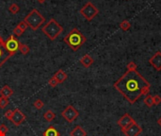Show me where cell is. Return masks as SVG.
<instances>
[{
  "mask_svg": "<svg viewBox=\"0 0 161 136\" xmlns=\"http://www.w3.org/2000/svg\"><path fill=\"white\" fill-rule=\"evenodd\" d=\"M113 87L131 104L136 103L142 96L150 92L151 83L137 70H127Z\"/></svg>",
  "mask_w": 161,
  "mask_h": 136,
  "instance_id": "cell-1",
  "label": "cell"
},
{
  "mask_svg": "<svg viewBox=\"0 0 161 136\" xmlns=\"http://www.w3.org/2000/svg\"><path fill=\"white\" fill-rule=\"evenodd\" d=\"M64 43L73 51H77L87 42V38L79 31L78 28H73L63 39Z\"/></svg>",
  "mask_w": 161,
  "mask_h": 136,
  "instance_id": "cell-2",
  "label": "cell"
},
{
  "mask_svg": "<svg viewBox=\"0 0 161 136\" xmlns=\"http://www.w3.org/2000/svg\"><path fill=\"white\" fill-rule=\"evenodd\" d=\"M41 31L47 38H49V40L54 41L63 31V27L61 26V24H58L56 19L51 18L41 27Z\"/></svg>",
  "mask_w": 161,
  "mask_h": 136,
  "instance_id": "cell-3",
  "label": "cell"
},
{
  "mask_svg": "<svg viewBox=\"0 0 161 136\" xmlns=\"http://www.w3.org/2000/svg\"><path fill=\"white\" fill-rule=\"evenodd\" d=\"M24 21L29 27L35 31V30H37L45 23V18L43 17V15L37 9H33L25 17Z\"/></svg>",
  "mask_w": 161,
  "mask_h": 136,
  "instance_id": "cell-4",
  "label": "cell"
},
{
  "mask_svg": "<svg viewBox=\"0 0 161 136\" xmlns=\"http://www.w3.org/2000/svg\"><path fill=\"white\" fill-rule=\"evenodd\" d=\"M79 12L86 20L92 21L94 17H96L98 15L99 10L98 8H96V6H94L92 2L89 1L80 9Z\"/></svg>",
  "mask_w": 161,
  "mask_h": 136,
  "instance_id": "cell-5",
  "label": "cell"
},
{
  "mask_svg": "<svg viewBox=\"0 0 161 136\" xmlns=\"http://www.w3.org/2000/svg\"><path fill=\"white\" fill-rule=\"evenodd\" d=\"M4 47L7 49V51L13 56L14 54H16L17 51H19V47H20V42L15 38L14 35H10L7 41L4 42Z\"/></svg>",
  "mask_w": 161,
  "mask_h": 136,
  "instance_id": "cell-6",
  "label": "cell"
},
{
  "mask_svg": "<svg viewBox=\"0 0 161 136\" xmlns=\"http://www.w3.org/2000/svg\"><path fill=\"white\" fill-rule=\"evenodd\" d=\"M61 115L66 121H68L69 123H73L79 116V113L74 106L68 105L67 107L61 112Z\"/></svg>",
  "mask_w": 161,
  "mask_h": 136,
  "instance_id": "cell-7",
  "label": "cell"
},
{
  "mask_svg": "<svg viewBox=\"0 0 161 136\" xmlns=\"http://www.w3.org/2000/svg\"><path fill=\"white\" fill-rule=\"evenodd\" d=\"M26 116L25 113H23V112L20 111V109L16 108V109H14L12 110V116L10 118V122L13 124V125H15V126H20L24 121L26 120Z\"/></svg>",
  "mask_w": 161,
  "mask_h": 136,
  "instance_id": "cell-8",
  "label": "cell"
},
{
  "mask_svg": "<svg viewBox=\"0 0 161 136\" xmlns=\"http://www.w3.org/2000/svg\"><path fill=\"white\" fill-rule=\"evenodd\" d=\"M122 131L125 136H139L142 132V128L135 121V122L128 128L123 129Z\"/></svg>",
  "mask_w": 161,
  "mask_h": 136,
  "instance_id": "cell-9",
  "label": "cell"
},
{
  "mask_svg": "<svg viewBox=\"0 0 161 136\" xmlns=\"http://www.w3.org/2000/svg\"><path fill=\"white\" fill-rule=\"evenodd\" d=\"M134 122H135V120L130 116L129 113H124L118 121H117V124H118V126L121 127V130H123V129L128 128Z\"/></svg>",
  "mask_w": 161,
  "mask_h": 136,
  "instance_id": "cell-10",
  "label": "cell"
},
{
  "mask_svg": "<svg viewBox=\"0 0 161 136\" xmlns=\"http://www.w3.org/2000/svg\"><path fill=\"white\" fill-rule=\"evenodd\" d=\"M149 64L155 68V71H161V52L157 51L153 57L150 58Z\"/></svg>",
  "mask_w": 161,
  "mask_h": 136,
  "instance_id": "cell-11",
  "label": "cell"
},
{
  "mask_svg": "<svg viewBox=\"0 0 161 136\" xmlns=\"http://www.w3.org/2000/svg\"><path fill=\"white\" fill-rule=\"evenodd\" d=\"M11 57V55L7 51V49L4 47V43L0 44V68L7 62V60Z\"/></svg>",
  "mask_w": 161,
  "mask_h": 136,
  "instance_id": "cell-12",
  "label": "cell"
},
{
  "mask_svg": "<svg viewBox=\"0 0 161 136\" xmlns=\"http://www.w3.org/2000/svg\"><path fill=\"white\" fill-rule=\"evenodd\" d=\"M93 63H94V60H93L92 57H91L89 54L84 55V56L80 59V64H81L85 68H89L91 65H92Z\"/></svg>",
  "mask_w": 161,
  "mask_h": 136,
  "instance_id": "cell-13",
  "label": "cell"
},
{
  "mask_svg": "<svg viewBox=\"0 0 161 136\" xmlns=\"http://www.w3.org/2000/svg\"><path fill=\"white\" fill-rule=\"evenodd\" d=\"M70 136H87V132L81 126H76L70 132Z\"/></svg>",
  "mask_w": 161,
  "mask_h": 136,
  "instance_id": "cell-14",
  "label": "cell"
},
{
  "mask_svg": "<svg viewBox=\"0 0 161 136\" xmlns=\"http://www.w3.org/2000/svg\"><path fill=\"white\" fill-rule=\"evenodd\" d=\"M42 136H61V133L55 127L49 126L42 133Z\"/></svg>",
  "mask_w": 161,
  "mask_h": 136,
  "instance_id": "cell-15",
  "label": "cell"
},
{
  "mask_svg": "<svg viewBox=\"0 0 161 136\" xmlns=\"http://www.w3.org/2000/svg\"><path fill=\"white\" fill-rule=\"evenodd\" d=\"M54 77L57 80L58 82L62 83V82H64V81L67 80V74H66L62 69H60V70H57V71L55 73Z\"/></svg>",
  "mask_w": 161,
  "mask_h": 136,
  "instance_id": "cell-16",
  "label": "cell"
},
{
  "mask_svg": "<svg viewBox=\"0 0 161 136\" xmlns=\"http://www.w3.org/2000/svg\"><path fill=\"white\" fill-rule=\"evenodd\" d=\"M0 94H1V97L9 98L10 97L13 95V90L9 85H4L1 88V90H0Z\"/></svg>",
  "mask_w": 161,
  "mask_h": 136,
  "instance_id": "cell-17",
  "label": "cell"
},
{
  "mask_svg": "<svg viewBox=\"0 0 161 136\" xmlns=\"http://www.w3.org/2000/svg\"><path fill=\"white\" fill-rule=\"evenodd\" d=\"M43 118H45L47 122H52V121L56 118V113L52 110H47L45 113H43Z\"/></svg>",
  "mask_w": 161,
  "mask_h": 136,
  "instance_id": "cell-18",
  "label": "cell"
},
{
  "mask_svg": "<svg viewBox=\"0 0 161 136\" xmlns=\"http://www.w3.org/2000/svg\"><path fill=\"white\" fill-rule=\"evenodd\" d=\"M143 102L144 104L147 106L149 108H152L154 106V100H153V96L151 95H146L144 99H143Z\"/></svg>",
  "mask_w": 161,
  "mask_h": 136,
  "instance_id": "cell-19",
  "label": "cell"
},
{
  "mask_svg": "<svg viewBox=\"0 0 161 136\" xmlns=\"http://www.w3.org/2000/svg\"><path fill=\"white\" fill-rule=\"evenodd\" d=\"M9 11H10V13H12V14H16V13H18V12L20 11V7H19V5L16 4V3H12V4H10V7H9Z\"/></svg>",
  "mask_w": 161,
  "mask_h": 136,
  "instance_id": "cell-20",
  "label": "cell"
},
{
  "mask_svg": "<svg viewBox=\"0 0 161 136\" xmlns=\"http://www.w3.org/2000/svg\"><path fill=\"white\" fill-rule=\"evenodd\" d=\"M29 50H30V48H29V47L27 44L26 43H20V47H19V51L23 54V55H27Z\"/></svg>",
  "mask_w": 161,
  "mask_h": 136,
  "instance_id": "cell-21",
  "label": "cell"
},
{
  "mask_svg": "<svg viewBox=\"0 0 161 136\" xmlns=\"http://www.w3.org/2000/svg\"><path fill=\"white\" fill-rule=\"evenodd\" d=\"M130 27H131V24L128 20H124L120 24V27L124 30V31H127V30L130 28Z\"/></svg>",
  "mask_w": 161,
  "mask_h": 136,
  "instance_id": "cell-22",
  "label": "cell"
},
{
  "mask_svg": "<svg viewBox=\"0 0 161 136\" xmlns=\"http://www.w3.org/2000/svg\"><path fill=\"white\" fill-rule=\"evenodd\" d=\"M9 105V98L1 97H0V109H5Z\"/></svg>",
  "mask_w": 161,
  "mask_h": 136,
  "instance_id": "cell-23",
  "label": "cell"
},
{
  "mask_svg": "<svg viewBox=\"0 0 161 136\" xmlns=\"http://www.w3.org/2000/svg\"><path fill=\"white\" fill-rule=\"evenodd\" d=\"M33 106L37 110H41L43 107H45V103H43L42 100H41V99H37V100L34 101Z\"/></svg>",
  "mask_w": 161,
  "mask_h": 136,
  "instance_id": "cell-24",
  "label": "cell"
},
{
  "mask_svg": "<svg viewBox=\"0 0 161 136\" xmlns=\"http://www.w3.org/2000/svg\"><path fill=\"white\" fill-rule=\"evenodd\" d=\"M8 132H9V128L5 124L0 125V136H6Z\"/></svg>",
  "mask_w": 161,
  "mask_h": 136,
  "instance_id": "cell-25",
  "label": "cell"
},
{
  "mask_svg": "<svg viewBox=\"0 0 161 136\" xmlns=\"http://www.w3.org/2000/svg\"><path fill=\"white\" fill-rule=\"evenodd\" d=\"M48 84H49V86L50 87H52V88H55V87H57L58 84H60V82H58L57 81V80L54 77V76H53V77L48 80Z\"/></svg>",
  "mask_w": 161,
  "mask_h": 136,
  "instance_id": "cell-26",
  "label": "cell"
},
{
  "mask_svg": "<svg viewBox=\"0 0 161 136\" xmlns=\"http://www.w3.org/2000/svg\"><path fill=\"white\" fill-rule=\"evenodd\" d=\"M126 68H127V70H129V71H135V70H137L138 67H137V64H136L134 62H130V63L127 64Z\"/></svg>",
  "mask_w": 161,
  "mask_h": 136,
  "instance_id": "cell-27",
  "label": "cell"
},
{
  "mask_svg": "<svg viewBox=\"0 0 161 136\" xmlns=\"http://www.w3.org/2000/svg\"><path fill=\"white\" fill-rule=\"evenodd\" d=\"M17 27H19V28L22 30V31H24V32L26 31V29L28 27V26L26 25V23L24 20H23V21H21V22H20V23L17 25Z\"/></svg>",
  "mask_w": 161,
  "mask_h": 136,
  "instance_id": "cell-28",
  "label": "cell"
},
{
  "mask_svg": "<svg viewBox=\"0 0 161 136\" xmlns=\"http://www.w3.org/2000/svg\"><path fill=\"white\" fill-rule=\"evenodd\" d=\"M24 33V31H22V30L16 26L15 27H14L13 29V35H15V36H21L22 34Z\"/></svg>",
  "mask_w": 161,
  "mask_h": 136,
  "instance_id": "cell-29",
  "label": "cell"
},
{
  "mask_svg": "<svg viewBox=\"0 0 161 136\" xmlns=\"http://www.w3.org/2000/svg\"><path fill=\"white\" fill-rule=\"evenodd\" d=\"M153 100H154V105H159L161 103V97L159 95H155L153 97Z\"/></svg>",
  "mask_w": 161,
  "mask_h": 136,
  "instance_id": "cell-30",
  "label": "cell"
},
{
  "mask_svg": "<svg viewBox=\"0 0 161 136\" xmlns=\"http://www.w3.org/2000/svg\"><path fill=\"white\" fill-rule=\"evenodd\" d=\"M4 115H5V117H6L7 119L10 120V118H11V116H12V110H8V111L4 113Z\"/></svg>",
  "mask_w": 161,
  "mask_h": 136,
  "instance_id": "cell-31",
  "label": "cell"
},
{
  "mask_svg": "<svg viewBox=\"0 0 161 136\" xmlns=\"http://www.w3.org/2000/svg\"><path fill=\"white\" fill-rule=\"evenodd\" d=\"M157 124H158L159 127H161V116L157 119Z\"/></svg>",
  "mask_w": 161,
  "mask_h": 136,
  "instance_id": "cell-32",
  "label": "cell"
},
{
  "mask_svg": "<svg viewBox=\"0 0 161 136\" xmlns=\"http://www.w3.org/2000/svg\"><path fill=\"white\" fill-rule=\"evenodd\" d=\"M1 43H4V40L1 38V36H0V44H1Z\"/></svg>",
  "mask_w": 161,
  "mask_h": 136,
  "instance_id": "cell-33",
  "label": "cell"
},
{
  "mask_svg": "<svg viewBox=\"0 0 161 136\" xmlns=\"http://www.w3.org/2000/svg\"><path fill=\"white\" fill-rule=\"evenodd\" d=\"M37 1L39 3H43V2H45V0H37Z\"/></svg>",
  "mask_w": 161,
  "mask_h": 136,
  "instance_id": "cell-34",
  "label": "cell"
}]
</instances>
